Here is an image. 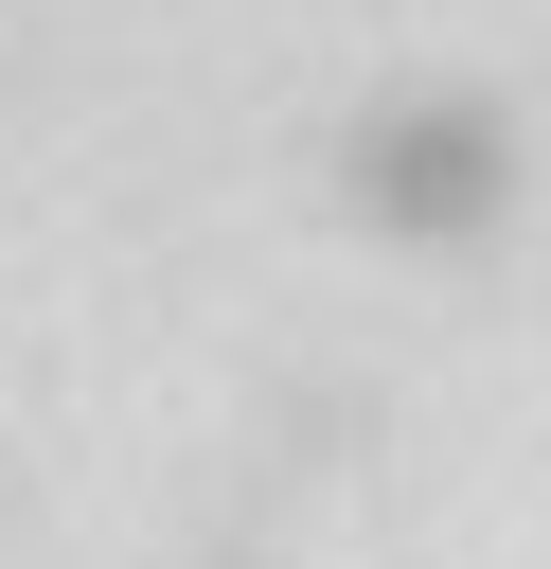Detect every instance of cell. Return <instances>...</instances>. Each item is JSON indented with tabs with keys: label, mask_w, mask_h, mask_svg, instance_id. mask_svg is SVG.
Returning <instances> with one entry per match:
<instances>
[{
	"label": "cell",
	"mask_w": 551,
	"mask_h": 569,
	"mask_svg": "<svg viewBox=\"0 0 551 569\" xmlns=\"http://www.w3.org/2000/svg\"><path fill=\"white\" fill-rule=\"evenodd\" d=\"M338 213H355L373 249H480V231L515 213V124H498V89H444V71L373 89V107L338 124Z\"/></svg>",
	"instance_id": "1"
}]
</instances>
